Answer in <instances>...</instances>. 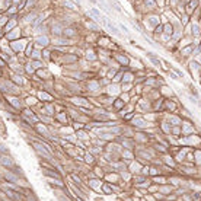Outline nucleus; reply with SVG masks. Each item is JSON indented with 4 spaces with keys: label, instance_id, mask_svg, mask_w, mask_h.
<instances>
[{
    "label": "nucleus",
    "instance_id": "nucleus-1",
    "mask_svg": "<svg viewBox=\"0 0 201 201\" xmlns=\"http://www.w3.org/2000/svg\"><path fill=\"white\" fill-rule=\"evenodd\" d=\"M101 22H102V25L111 32V34H114V35H120V31H118V26H115L112 22H111V19L109 18H106V16H102V19H101Z\"/></svg>",
    "mask_w": 201,
    "mask_h": 201
},
{
    "label": "nucleus",
    "instance_id": "nucleus-8",
    "mask_svg": "<svg viewBox=\"0 0 201 201\" xmlns=\"http://www.w3.org/2000/svg\"><path fill=\"white\" fill-rule=\"evenodd\" d=\"M15 28H16V19H15V18H10L9 22L5 25V35H6L7 32H10L12 29H15Z\"/></svg>",
    "mask_w": 201,
    "mask_h": 201
},
{
    "label": "nucleus",
    "instance_id": "nucleus-2",
    "mask_svg": "<svg viewBox=\"0 0 201 201\" xmlns=\"http://www.w3.org/2000/svg\"><path fill=\"white\" fill-rule=\"evenodd\" d=\"M0 165H2L3 168H7V169H13L16 166L15 160L7 154H2V158H0Z\"/></svg>",
    "mask_w": 201,
    "mask_h": 201
},
{
    "label": "nucleus",
    "instance_id": "nucleus-18",
    "mask_svg": "<svg viewBox=\"0 0 201 201\" xmlns=\"http://www.w3.org/2000/svg\"><path fill=\"white\" fill-rule=\"evenodd\" d=\"M85 160H86V163H93V156L92 154H85Z\"/></svg>",
    "mask_w": 201,
    "mask_h": 201
},
{
    "label": "nucleus",
    "instance_id": "nucleus-20",
    "mask_svg": "<svg viewBox=\"0 0 201 201\" xmlns=\"http://www.w3.org/2000/svg\"><path fill=\"white\" fill-rule=\"evenodd\" d=\"M134 124L139 125V127H143V125H144V121H143L141 118H137V120H134Z\"/></svg>",
    "mask_w": 201,
    "mask_h": 201
},
{
    "label": "nucleus",
    "instance_id": "nucleus-17",
    "mask_svg": "<svg viewBox=\"0 0 201 201\" xmlns=\"http://www.w3.org/2000/svg\"><path fill=\"white\" fill-rule=\"evenodd\" d=\"M26 104H28V105H35V104H38V101H37V98H34V96H28V98H26Z\"/></svg>",
    "mask_w": 201,
    "mask_h": 201
},
{
    "label": "nucleus",
    "instance_id": "nucleus-23",
    "mask_svg": "<svg viewBox=\"0 0 201 201\" xmlns=\"http://www.w3.org/2000/svg\"><path fill=\"white\" fill-rule=\"evenodd\" d=\"M3 34H5V31H2V29H0V37H3Z\"/></svg>",
    "mask_w": 201,
    "mask_h": 201
},
{
    "label": "nucleus",
    "instance_id": "nucleus-4",
    "mask_svg": "<svg viewBox=\"0 0 201 201\" xmlns=\"http://www.w3.org/2000/svg\"><path fill=\"white\" fill-rule=\"evenodd\" d=\"M10 47H12V51L13 53H19L25 48V41L24 39H16V41H12L10 42Z\"/></svg>",
    "mask_w": 201,
    "mask_h": 201
},
{
    "label": "nucleus",
    "instance_id": "nucleus-26",
    "mask_svg": "<svg viewBox=\"0 0 201 201\" xmlns=\"http://www.w3.org/2000/svg\"><path fill=\"white\" fill-rule=\"evenodd\" d=\"M0 124H2V122H0Z\"/></svg>",
    "mask_w": 201,
    "mask_h": 201
},
{
    "label": "nucleus",
    "instance_id": "nucleus-22",
    "mask_svg": "<svg viewBox=\"0 0 201 201\" xmlns=\"http://www.w3.org/2000/svg\"><path fill=\"white\" fill-rule=\"evenodd\" d=\"M104 191H105L106 194H109V192H111V187H108V185H104Z\"/></svg>",
    "mask_w": 201,
    "mask_h": 201
},
{
    "label": "nucleus",
    "instance_id": "nucleus-24",
    "mask_svg": "<svg viewBox=\"0 0 201 201\" xmlns=\"http://www.w3.org/2000/svg\"><path fill=\"white\" fill-rule=\"evenodd\" d=\"M76 2H77V5H79V6H80V0H76Z\"/></svg>",
    "mask_w": 201,
    "mask_h": 201
},
{
    "label": "nucleus",
    "instance_id": "nucleus-21",
    "mask_svg": "<svg viewBox=\"0 0 201 201\" xmlns=\"http://www.w3.org/2000/svg\"><path fill=\"white\" fill-rule=\"evenodd\" d=\"M118 28H120V29H122V31H124L125 34H128V32H130V31H128V28H127V26H125L124 24H120V25H118Z\"/></svg>",
    "mask_w": 201,
    "mask_h": 201
},
{
    "label": "nucleus",
    "instance_id": "nucleus-12",
    "mask_svg": "<svg viewBox=\"0 0 201 201\" xmlns=\"http://www.w3.org/2000/svg\"><path fill=\"white\" fill-rule=\"evenodd\" d=\"M63 6H67V9H72V10L77 9L76 5H74L73 2H70V0H63Z\"/></svg>",
    "mask_w": 201,
    "mask_h": 201
},
{
    "label": "nucleus",
    "instance_id": "nucleus-10",
    "mask_svg": "<svg viewBox=\"0 0 201 201\" xmlns=\"http://www.w3.org/2000/svg\"><path fill=\"white\" fill-rule=\"evenodd\" d=\"M38 99H41V101H45V102H50L53 98H51V95H48L47 92H38Z\"/></svg>",
    "mask_w": 201,
    "mask_h": 201
},
{
    "label": "nucleus",
    "instance_id": "nucleus-6",
    "mask_svg": "<svg viewBox=\"0 0 201 201\" xmlns=\"http://www.w3.org/2000/svg\"><path fill=\"white\" fill-rule=\"evenodd\" d=\"M19 37H20V28H15V29H12L10 32L6 34V38L10 39V41H16Z\"/></svg>",
    "mask_w": 201,
    "mask_h": 201
},
{
    "label": "nucleus",
    "instance_id": "nucleus-25",
    "mask_svg": "<svg viewBox=\"0 0 201 201\" xmlns=\"http://www.w3.org/2000/svg\"><path fill=\"white\" fill-rule=\"evenodd\" d=\"M91 2H92V3H95V0H91Z\"/></svg>",
    "mask_w": 201,
    "mask_h": 201
},
{
    "label": "nucleus",
    "instance_id": "nucleus-9",
    "mask_svg": "<svg viewBox=\"0 0 201 201\" xmlns=\"http://www.w3.org/2000/svg\"><path fill=\"white\" fill-rule=\"evenodd\" d=\"M35 130L39 133V134H44L45 137H50V133H48V130L44 127L42 124H35Z\"/></svg>",
    "mask_w": 201,
    "mask_h": 201
},
{
    "label": "nucleus",
    "instance_id": "nucleus-3",
    "mask_svg": "<svg viewBox=\"0 0 201 201\" xmlns=\"http://www.w3.org/2000/svg\"><path fill=\"white\" fill-rule=\"evenodd\" d=\"M48 44H50V39L47 35H38L35 38V45L38 48H45V47H48Z\"/></svg>",
    "mask_w": 201,
    "mask_h": 201
},
{
    "label": "nucleus",
    "instance_id": "nucleus-19",
    "mask_svg": "<svg viewBox=\"0 0 201 201\" xmlns=\"http://www.w3.org/2000/svg\"><path fill=\"white\" fill-rule=\"evenodd\" d=\"M149 57H150V60H152V61H153L154 64H158V66L160 64V61H159V58H156V57H154V55H153L152 53H149Z\"/></svg>",
    "mask_w": 201,
    "mask_h": 201
},
{
    "label": "nucleus",
    "instance_id": "nucleus-16",
    "mask_svg": "<svg viewBox=\"0 0 201 201\" xmlns=\"http://www.w3.org/2000/svg\"><path fill=\"white\" fill-rule=\"evenodd\" d=\"M13 82L16 83V85H24V79H22L20 76H18V74H13Z\"/></svg>",
    "mask_w": 201,
    "mask_h": 201
},
{
    "label": "nucleus",
    "instance_id": "nucleus-14",
    "mask_svg": "<svg viewBox=\"0 0 201 201\" xmlns=\"http://www.w3.org/2000/svg\"><path fill=\"white\" fill-rule=\"evenodd\" d=\"M31 64H34V69H41V67H44V63L41 60H32Z\"/></svg>",
    "mask_w": 201,
    "mask_h": 201
},
{
    "label": "nucleus",
    "instance_id": "nucleus-15",
    "mask_svg": "<svg viewBox=\"0 0 201 201\" xmlns=\"http://www.w3.org/2000/svg\"><path fill=\"white\" fill-rule=\"evenodd\" d=\"M86 26H87L89 29H93V31H99V26H98V25L95 24V22H92V20H91V22H87V24H86Z\"/></svg>",
    "mask_w": 201,
    "mask_h": 201
},
{
    "label": "nucleus",
    "instance_id": "nucleus-5",
    "mask_svg": "<svg viewBox=\"0 0 201 201\" xmlns=\"http://www.w3.org/2000/svg\"><path fill=\"white\" fill-rule=\"evenodd\" d=\"M87 15L91 16L95 22H101V19H102V15H101V12L96 7H92L91 10H87Z\"/></svg>",
    "mask_w": 201,
    "mask_h": 201
},
{
    "label": "nucleus",
    "instance_id": "nucleus-11",
    "mask_svg": "<svg viewBox=\"0 0 201 201\" xmlns=\"http://www.w3.org/2000/svg\"><path fill=\"white\" fill-rule=\"evenodd\" d=\"M9 102L13 105V108H15V109L22 108V102H20V99H18V98H10V101H9Z\"/></svg>",
    "mask_w": 201,
    "mask_h": 201
},
{
    "label": "nucleus",
    "instance_id": "nucleus-13",
    "mask_svg": "<svg viewBox=\"0 0 201 201\" xmlns=\"http://www.w3.org/2000/svg\"><path fill=\"white\" fill-rule=\"evenodd\" d=\"M31 57H32L34 60H42V53H41L39 50H35V51H32Z\"/></svg>",
    "mask_w": 201,
    "mask_h": 201
},
{
    "label": "nucleus",
    "instance_id": "nucleus-7",
    "mask_svg": "<svg viewBox=\"0 0 201 201\" xmlns=\"http://www.w3.org/2000/svg\"><path fill=\"white\" fill-rule=\"evenodd\" d=\"M63 26L60 25V22H54V24L51 25V32L55 35V37H58V35H63Z\"/></svg>",
    "mask_w": 201,
    "mask_h": 201
}]
</instances>
